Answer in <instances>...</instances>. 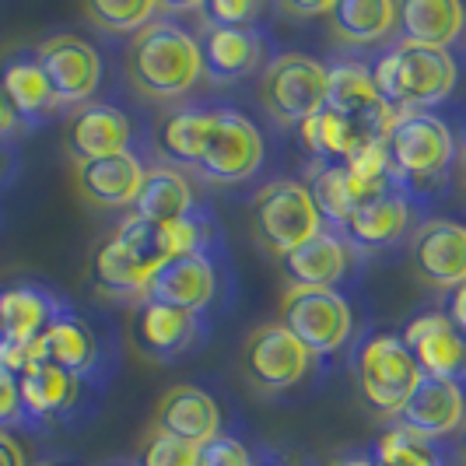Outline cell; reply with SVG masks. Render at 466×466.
<instances>
[{
  "mask_svg": "<svg viewBox=\"0 0 466 466\" xmlns=\"http://www.w3.org/2000/svg\"><path fill=\"white\" fill-rule=\"evenodd\" d=\"M127 74L134 88L147 98H158V102L179 98L204 74L200 43L187 25L172 22V18H155L130 39Z\"/></svg>",
  "mask_w": 466,
  "mask_h": 466,
  "instance_id": "1",
  "label": "cell"
},
{
  "mask_svg": "<svg viewBox=\"0 0 466 466\" xmlns=\"http://www.w3.org/2000/svg\"><path fill=\"white\" fill-rule=\"evenodd\" d=\"M369 70H372L379 95L386 98V106L397 116L435 109L439 102L452 95L456 81H460L456 56L449 49L420 46V43H407V39L386 49Z\"/></svg>",
  "mask_w": 466,
  "mask_h": 466,
  "instance_id": "2",
  "label": "cell"
},
{
  "mask_svg": "<svg viewBox=\"0 0 466 466\" xmlns=\"http://www.w3.org/2000/svg\"><path fill=\"white\" fill-rule=\"evenodd\" d=\"M382 147L400 189L435 183L456 162V137L435 113H400L382 134Z\"/></svg>",
  "mask_w": 466,
  "mask_h": 466,
  "instance_id": "3",
  "label": "cell"
},
{
  "mask_svg": "<svg viewBox=\"0 0 466 466\" xmlns=\"http://www.w3.org/2000/svg\"><path fill=\"white\" fill-rule=\"evenodd\" d=\"M420 375L424 372H420L418 358L410 354L400 333H390V329L369 333L354 350L358 393L365 397L372 410L386 414V418H397L400 407L418 390Z\"/></svg>",
  "mask_w": 466,
  "mask_h": 466,
  "instance_id": "4",
  "label": "cell"
},
{
  "mask_svg": "<svg viewBox=\"0 0 466 466\" xmlns=\"http://www.w3.org/2000/svg\"><path fill=\"white\" fill-rule=\"evenodd\" d=\"M253 232L259 246L270 249L274 257H288L291 249H299L312 235H319L327 225L319 218V210L312 204V193L305 183L295 179H274L253 197Z\"/></svg>",
  "mask_w": 466,
  "mask_h": 466,
  "instance_id": "5",
  "label": "cell"
},
{
  "mask_svg": "<svg viewBox=\"0 0 466 466\" xmlns=\"http://www.w3.org/2000/svg\"><path fill=\"white\" fill-rule=\"evenodd\" d=\"M280 327L312 354H333L354 333V312L333 288H288L280 299Z\"/></svg>",
  "mask_w": 466,
  "mask_h": 466,
  "instance_id": "6",
  "label": "cell"
},
{
  "mask_svg": "<svg viewBox=\"0 0 466 466\" xmlns=\"http://www.w3.org/2000/svg\"><path fill=\"white\" fill-rule=\"evenodd\" d=\"M327 81L329 70L305 53H280L263 70V102L267 109L291 127H302L312 113L327 106Z\"/></svg>",
  "mask_w": 466,
  "mask_h": 466,
  "instance_id": "7",
  "label": "cell"
},
{
  "mask_svg": "<svg viewBox=\"0 0 466 466\" xmlns=\"http://www.w3.org/2000/svg\"><path fill=\"white\" fill-rule=\"evenodd\" d=\"M267 158V144L259 127L249 116L235 113V109H218L214 113V130L204 147V158L197 165V172L210 183H246L259 172V165Z\"/></svg>",
  "mask_w": 466,
  "mask_h": 466,
  "instance_id": "8",
  "label": "cell"
},
{
  "mask_svg": "<svg viewBox=\"0 0 466 466\" xmlns=\"http://www.w3.org/2000/svg\"><path fill=\"white\" fill-rule=\"evenodd\" d=\"M35 56H39V67L46 74L60 109H77L92 102V95L102 85V56L88 39L74 32H60V35H49L46 43H39Z\"/></svg>",
  "mask_w": 466,
  "mask_h": 466,
  "instance_id": "9",
  "label": "cell"
},
{
  "mask_svg": "<svg viewBox=\"0 0 466 466\" xmlns=\"http://www.w3.org/2000/svg\"><path fill=\"white\" fill-rule=\"evenodd\" d=\"M312 361H316V354L280 323H263L242 344V372L249 375L253 386L267 390V393L295 390L309 375Z\"/></svg>",
  "mask_w": 466,
  "mask_h": 466,
  "instance_id": "10",
  "label": "cell"
},
{
  "mask_svg": "<svg viewBox=\"0 0 466 466\" xmlns=\"http://www.w3.org/2000/svg\"><path fill=\"white\" fill-rule=\"evenodd\" d=\"M407 259L414 278L428 288L452 291L466 284V225L449 218H428L410 232Z\"/></svg>",
  "mask_w": 466,
  "mask_h": 466,
  "instance_id": "11",
  "label": "cell"
},
{
  "mask_svg": "<svg viewBox=\"0 0 466 466\" xmlns=\"http://www.w3.org/2000/svg\"><path fill=\"white\" fill-rule=\"evenodd\" d=\"M400 337L407 340L424 375L449 379L460 386L466 382V333L445 312H420Z\"/></svg>",
  "mask_w": 466,
  "mask_h": 466,
  "instance_id": "12",
  "label": "cell"
},
{
  "mask_svg": "<svg viewBox=\"0 0 466 466\" xmlns=\"http://www.w3.org/2000/svg\"><path fill=\"white\" fill-rule=\"evenodd\" d=\"M214 295H218V274H214V263L208 253H187V257L165 259L144 288V302L172 305V309H183L189 316L210 309Z\"/></svg>",
  "mask_w": 466,
  "mask_h": 466,
  "instance_id": "13",
  "label": "cell"
},
{
  "mask_svg": "<svg viewBox=\"0 0 466 466\" xmlns=\"http://www.w3.org/2000/svg\"><path fill=\"white\" fill-rule=\"evenodd\" d=\"M466 420V390L449 379L420 375L418 390L400 407L397 424L414 431L428 442H439L445 435H456Z\"/></svg>",
  "mask_w": 466,
  "mask_h": 466,
  "instance_id": "14",
  "label": "cell"
},
{
  "mask_svg": "<svg viewBox=\"0 0 466 466\" xmlns=\"http://www.w3.org/2000/svg\"><path fill=\"white\" fill-rule=\"evenodd\" d=\"M130 137H134V130H130L127 113H119L109 102L77 106L64 130V144H67V155L74 162L123 155V151H130Z\"/></svg>",
  "mask_w": 466,
  "mask_h": 466,
  "instance_id": "15",
  "label": "cell"
},
{
  "mask_svg": "<svg viewBox=\"0 0 466 466\" xmlns=\"http://www.w3.org/2000/svg\"><path fill=\"white\" fill-rule=\"evenodd\" d=\"M327 109L354 119L372 137H382L390 130V123L397 119V113L379 95L372 81V70L365 67V64H337V67H329Z\"/></svg>",
  "mask_w": 466,
  "mask_h": 466,
  "instance_id": "16",
  "label": "cell"
},
{
  "mask_svg": "<svg viewBox=\"0 0 466 466\" xmlns=\"http://www.w3.org/2000/svg\"><path fill=\"white\" fill-rule=\"evenodd\" d=\"M410 218H414V208H410L407 193L393 189V193H386L379 200H369V204L350 210V218L337 235L348 242L350 249L375 253V249L397 246L400 238L410 232Z\"/></svg>",
  "mask_w": 466,
  "mask_h": 466,
  "instance_id": "17",
  "label": "cell"
},
{
  "mask_svg": "<svg viewBox=\"0 0 466 466\" xmlns=\"http://www.w3.org/2000/svg\"><path fill=\"white\" fill-rule=\"evenodd\" d=\"M144 172L147 168H144L137 155L123 151V155L95 158V162H77L74 165V183H77V193L92 208L113 210L134 204L140 183H144Z\"/></svg>",
  "mask_w": 466,
  "mask_h": 466,
  "instance_id": "18",
  "label": "cell"
},
{
  "mask_svg": "<svg viewBox=\"0 0 466 466\" xmlns=\"http://www.w3.org/2000/svg\"><path fill=\"white\" fill-rule=\"evenodd\" d=\"M155 428L189 445H204L208 439L221 435V407L200 386H172L158 400Z\"/></svg>",
  "mask_w": 466,
  "mask_h": 466,
  "instance_id": "19",
  "label": "cell"
},
{
  "mask_svg": "<svg viewBox=\"0 0 466 466\" xmlns=\"http://www.w3.org/2000/svg\"><path fill=\"white\" fill-rule=\"evenodd\" d=\"M32 361H49L74 379H85L98 365V337L81 316H74L70 309H60L56 319L32 344Z\"/></svg>",
  "mask_w": 466,
  "mask_h": 466,
  "instance_id": "20",
  "label": "cell"
},
{
  "mask_svg": "<svg viewBox=\"0 0 466 466\" xmlns=\"http://www.w3.org/2000/svg\"><path fill=\"white\" fill-rule=\"evenodd\" d=\"M130 333H134V344L147 358H179L197 344L200 323H197V316H189L183 309L137 302L134 319H130Z\"/></svg>",
  "mask_w": 466,
  "mask_h": 466,
  "instance_id": "21",
  "label": "cell"
},
{
  "mask_svg": "<svg viewBox=\"0 0 466 466\" xmlns=\"http://www.w3.org/2000/svg\"><path fill=\"white\" fill-rule=\"evenodd\" d=\"M350 249L337 232L323 228L302 242L299 249H291L288 257H280V274L291 280V288H333L344 280L350 270Z\"/></svg>",
  "mask_w": 466,
  "mask_h": 466,
  "instance_id": "22",
  "label": "cell"
},
{
  "mask_svg": "<svg viewBox=\"0 0 466 466\" xmlns=\"http://www.w3.org/2000/svg\"><path fill=\"white\" fill-rule=\"evenodd\" d=\"M0 92L7 95V102L15 106V113L22 116L25 127H35V123L60 113L46 74L39 67L35 49H18V53H7L0 60Z\"/></svg>",
  "mask_w": 466,
  "mask_h": 466,
  "instance_id": "23",
  "label": "cell"
},
{
  "mask_svg": "<svg viewBox=\"0 0 466 466\" xmlns=\"http://www.w3.org/2000/svg\"><path fill=\"white\" fill-rule=\"evenodd\" d=\"M200 43V60H204V74L218 85H232L242 81L246 74H253L263 60V35L257 28H214L204 25Z\"/></svg>",
  "mask_w": 466,
  "mask_h": 466,
  "instance_id": "24",
  "label": "cell"
},
{
  "mask_svg": "<svg viewBox=\"0 0 466 466\" xmlns=\"http://www.w3.org/2000/svg\"><path fill=\"white\" fill-rule=\"evenodd\" d=\"M64 305L35 284H15L0 291V340L35 344Z\"/></svg>",
  "mask_w": 466,
  "mask_h": 466,
  "instance_id": "25",
  "label": "cell"
},
{
  "mask_svg": "<svg viewBox=\"0 0 466 466\" xmlns=\"http://www.w3.org/2000/svg\"><path fill=\"white\" fill-rule=\"evenodd\" d=\"M151 270L137 259V253L119 238L116 232L106 242H98L92 253V280L95 288L109 299H123V302H144V288H147Z\"/></svg>",
  "mask_w": 466,
  "mask_h": 466,
  "instance_id": "26",
  "label": "cell"
},
{
  "mask_svg": "<svg viewBox=\"0 0 466 466\" xmlns=\"http://www.w3.org/2000/svg\"><path fill=\"white\" fill-rule=\"evenodd\" d=\"M214 113L218 109H176L158 123V137H155V151L162 155L168 168H197L204 158V147L214 130Z\"/></svg>",
  "mask_w": 466,
  "mask_h": 466,
  "instance_id": "27",
  "label": "cell"
},
{
  "mask_svg": "<svg viewBox=\"0 0 466 466\" xmlns=\"http://www.w3.org/2000/svg\"><path fill=\"white\" fill-rule=\"evenodd\" d=\"M397 28L407 43L449 49L466 28V7L460 0H407L400 4Z\"/></svg>",
  "mask_w": 466,
  "mask_h": 466,
  "instance_id": "28",
  "label": "cell"
},
{
  "mask_svg": "<svg viewBox=\"0 0 466 466\" xmlns=\"http://www.w3.org/2000/svg\"><path fill=\"white\" fill-rule=\"evenodd\" d=\"M130 214L140 221H179L193 214V187L179 168H168V165H155L144 172V183H140L137 197L130 204Z\"/></svg>",
  "mask_w": 466,
  "mask_h": 466,
  "instance_id": "29",
  "label": "cell"
},
{
  "mask_svg": "<svg viewBox=\"0 0 466 466\" xmlns=\"http://www.w3.org/2000/svg\"><path fill=\"white\" fill-rule=\"evenodd\" d=\"M77 386H81V379H74L64 369H56L49 361H32L18 375L25 420H46L70 410V403L77 400Z\"/></svg>",
  "mask_w": 466,
  "mask_h": 466,
  "instance_id": "30",
  "label": "cell"
},
{
  "mask_svg": "<svg viewBox=\"0 0 466 466\" xmlns=\"http://www.w3.org/2000/svg\"><path fill=\"white\" fill-rule=\"evenodd\" d=\"M400 22V4L393 0H337L329 7V25L348 46H375Z\"/></svg>",
  "mask_w": 466,
  "mask_h": 466,
  "instance_id": "31",
  "label": "cell"
},
{
  "mask_svg": "<svg viewBox=\"0 0 466 466\" xmlns=\"http://www.w3.org/2000/svg\"><path fill=\"white\" fill-rule=\"evenodd\" d=\"M299 134H302L305 147L319 158V165H344L361 144L382 140V137H372L369 130H361L354 119L327 109V106L305 119L302 127H299Z\"/></svg>",
  "mask_w": 466,
  "mask_h": 466,
  "instance_id": "32",
  "label": "cell"
},
{
  "mask_svg": "<svg viewBox=\"0 0 466 466\" xmlns=\"http://www.w3.org/2000/svg\"><path fill=\"white\" fill-rule=\"evenodd\" d=\"M309 193H312V204L319 210L323 225L329 232H340L344 221L350 218V210H354L348 179H344V165H319L309 179Z\"/></svg>",
  "mask_w": 466,
  "mask_h": 466,
  "instance_id": "33",
  "label": "cell"
},
{
  "mask_svg": "<svg viewBox=\"0 0 466 466\" xmlns=\"http://www.w3.org/2000/svg\"><path fill=\"white\" fill-rule=\"evenodd\" d=\"M372 456L379 466H445L442 452L435 449V442L420 439V435L400 428V424L386 428L375 439Z\"/></svg>",
  "mask_w": 466,
  "mask_h": 466,
  "instance_id": "34",
  "label": "cell"
},
{
  "mask_svg": "<svg viewBox=\"0 0 466 466\" xmlns=\"http://www.w3.org/2000/svg\"><path fill=\"white\" fill-rule=\"evenodd\" d=\"M85 15L106 32H134L137 35L140 28L162 18L165 11L162 4H151V0H92L85 7Z\"/></svg>",
  "mask_w": 466,
  "mask_h": 466,
  "instance_id": "35",
  "label": "cell"
},
{
  "mask_svg": "<svg viewBox=\"0 0 466 466\" xmlns=\"http://www.w3.org/2000/svg\"><path fill=\"white\" fill-rule=\"evenodd\" d=\"M137 466H197V445L151 428L137 449Z\"/></svg>",
  "mask_w": 466,
  "mask_h": 466,
  "instance_id": "36",
  "label": "cell"
},
{
  "mask_svg": "<svg viewBox=\"0 0 466 466\" xmlns=\"http://www.w3.org/2000/svg\"><path fill=\"white\" fill-rule=\"evenodd\" d=\"M257 0H210L200 7L204 15V25H214V28H249V25L259 18Z\"/></svg>",
  "mask_w": 466,
  "mask_h": 466,
  "instance_id": "37",
  "label": "cell"
},
{
  "mask_svg": "<svg viewBox=\"0 0 466 466\" xmlns=\"http://www.w3.org/2000/svg\"><path fill=\"white\" fill-rule=\"evenodd\" d=\"M197 466H257L249 449L232 435H214L204 445H197Z\"/></svg>",
  "mask_w": 466,
  "mask_h": 466,
  "instance_id": "38",
  "label": "cell"
},
{
  "mask_svg": "<svg viewBox=\"0 0 466 466\" xmlns=\"http://www.w3.org/2000/svg\"><path fill=\"white\" fill-rule=\"evenodd\" d=\"M22 420H25V410H22V397H18V379L0 369V428L22 424Z\"/></svg>",
  "mask_w": 466,
  "mask_h": 466,
  "instance_id": "39",
  "label": "cell"
},
{
  "mask_svg": "<svg viewBox=\"0 0 466 466\" xmlns=\"http://www.w3.org/2000/svg\"><path fill=\"white\" fill-rule=\"evenodd\" d=\"M25 130V123L22 116L15 113V106L7 102V95L0 92V140H11V137H18Z\"/></svg>",
  "mask_w": 466,
  "mask_h": 466,
  "instance_id": "40",
  "label": "cell"
},
{
  "mask_svg": "<svg viewBox=\"0 0 466 466\" xmlns=\"http://www.w3.org/2000/svg\"><path fill=\"white\" fill-rule=\"evenodd\" d=\"M445 316L466 333V284L452 288V291H445Z\"/></svg>",
  "mask_w": 466,
  "mask_h": 466,
  "instance_id": "41",
  "label": "cell"
},
{
  "mask_svg": "<svg viewBox=\"0 0 466 466\" xmlns=\"http://www.w3.org/2000/svg\"><path fill=\"white\" fill-rule=\"evenodd\" d=\"M0 466H28L25 449L18 445V439H15L7 428H0Z\"/></svg>",
  "mask_w": 466,
  "mask_h": 466,
  "instance_id": "42",
  "label": "cell"
},
{
  "mask_svg": "<svg viewBox=\"0 0 466 466\" xmlns=\"http://www.w3.org/2000/svg\"><path fill=\"white\" fill-rule=\"evenodd\" d=\"M329 7H333L329 0H319V4H284V11L295 15V18H319V15L329 18Z\"/></svg>",
  "mask_w": 466,
  "mask_h": 466,
  "instance_id": "43",
  "label": "cell"
},
{
  "mask_svg": "<svg viewBox=\"0 0 466 466\" xmlns=\"http://www.w3.org/2000/svg\"><path fill=\"white\" fill-rule=\"evenodd\" d=\"M329 466H379L375 456H365V452H348V456H337Z\"/></svg>",
  "mask_w": 466,
  "mask_h": 466,
  "instance_id": "44",
  "label": "cell"
},
{
  "mask_svg": "<svg viewBox=\"0 0 466 466\" xmlns=\"http://www.w3.org/2000/svg\"><path fill=\"white\" fill-rule=\"evenodd\" d=\"M456 168H460V183H463V189H466V140L456 147Z\"/></svg>",
  "mask_w": 466,
  "mask_h": 466,
  "instance_id": "45",
  "label": "cell"
},
{
  "mask_svg": "<svg viewBox=\"0 0 466 466\" xmlns=\"http://www.w3.org/2000/svg\"><path fill=\"white\" fill-rule=\"evenodd\" d=\"M456 449H460V460L466 463V420L460 424V442H456Z\"/></svg>",
  "mask_w": 466,
  "mask_h": 466,
  "instance_id": "46",
  "label": "cell"
},
{
  "mask_svg": "<svg viewBox=\"0 0 466 466\" xmlns=\"http://www.w3.org/2000/svg\"><path fill=\"white\" fill-rule=\"evenodd\" d=\"M0 162H4V151H0Z\"/></svg>",
  "mask_w": 466,
  "mask_h": 466,
  "instance_id": "47",
  "label": "cell"
}]
</instances>
